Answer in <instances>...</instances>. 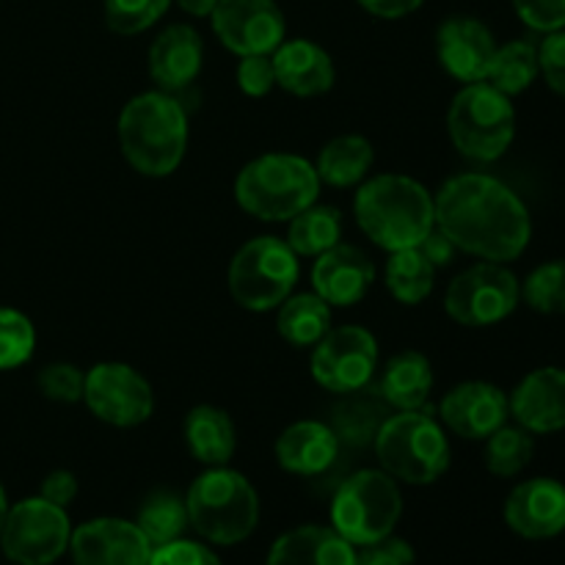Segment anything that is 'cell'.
<instances>
[{
  "label": "cell",
  "instance_id": "45",
  "mask_svg": "<svg viewBox=\"0 0 565 565\" xmlns=\"http://www.w3.org/2000/svg\"><path fill=\"white\" fill-rule=\"evenodd\" d=\"M417 248L425 254V257L430 259V263H434V268L450 265V259L456 257V252H458V248L452 246L450 237H447L441 230H436V226H434V232H430V235L425 237V241L419 243Z\"/></svg>",
  "mask_w": 565,
  "mask_h": 565
},
{
  "label": "cell",
  "instance_id": "8",
  "mask_svg": "<svg viewBox=\"0 0 565 565\" xmlns=\"http://www.w3.org/2000/svg\"><path fill=\"white\" fill-rule=\"evenodd\" d=\"M298 274V254L287 241L276 235L252 237L237 248L230 263L226 285L237 307L248 312H270L279 309L287 296H292Z\"/></svg>",
  "mask_w": 565,
  "mask_h": 565
},
{
  "label": "cell",
  "instance_id": "25",
  "mask_svg": "<svg viewBox=\"0 0 565 565\" xmlns=\"http://www.w3.org/2000/svg\"><path fill=\"white\" fill-rule=\"evenodd\" d=\"M185 445L204 467H226L237 447L235 423L218 406L191 408L185 417Z\"/></svg>",
  "mask_w": 565,
  "mask_h": 565
},
{
  "label": "cell",
  "instance_id": "31",
  "mask_svg": "<svg viewBox=\"0 0 565 565\" xmlns=\"http://www.w3.org/2000/svg\"><path fill=\"white\" fill-rule=\"evenodd\" d=\"M342 237V213L331 204H312L290 221L287 246L298 257H318L337 246Z\"/></svg>",
  "mask_w": 565,
  "mask_h": 565
},
{
  "label": "cell",
  "instance_id": "35",
  "mask_svg": "<svg viewBox=\"0 0 565 565\" xmlns=\"http://www.w3.org/2000/svg\"><path fill=\"white\" fill-rule=\"evenodd\" d=\"M36 351V329L20 309L0 307V373L31 362Z\"/></svg>",
  "mask_w": 565,
  "mask_h": 565
},
{
  "label": "cell",
  "instance_id": "15",
  "mask_svg": "<svg viewBox=\"0 0 565 565\" xmlns=\"http://www.w3.org/2000/svg\"><path fill=\"white\" fill-rule=\"evenodd\" d=\"M70 552L75 565H149L152 557L138 524L116 516L92 519L72 530Z\"/></svg>",
  "mask_w": 565,
  "mask_h": 565
},
{
  "label": "cell",
  "instance_id": "32",
  "mask_svg": "<svg viewBox=\"0 0 565 565\" xmlns=\"http://www.w3.org/2000/svg\"><path fill=\"white\" fill-rule=\"evenodd\" d=\"M136 524L152 550L154 546L169 544V541L182 539L185 530L191 527L185 500L171 494V491H154V494H149L147 500H143L141 511H138Z\"/></svg>",
  "mask_w": 565,
  "mask_h": 565
},
{
  "label": "cell",
  "instance_id": "5",
  "mask_svg": "<svg viewBox=\"0 0 565 565\" xmlns=\"http://www.w3.org/2000/svg\"><path fill=\"white\" fill-rule=\"evenodd\" d=\"M188 522L207 544L235 546L259 524V497L246 475L210 467L185 494Z\"/></svg>",
  "mask_w": 565,
  "mask_h": 565
},
{
  "label": "cell",
  "instance_id": "30",
  "mask_svg": "<svg viewBox=\"0 0 565 565\" xmlns=\"http://www.w3.org/2000/svg\"><path fill=\"white\" fill-rule=\"evenodd\" d=\"M539 75V44L533 39H513L497 47L486 83L500 88L508 97H516L527 92Z\"/></svg>",
  "mask_w": 565,
  "mask_h": 565
},
{
  "label": "cell",
  "instance_id": "28",
  "mask_svg": "<svg viewBox=\"0 0 565 565\" xmlns=\"http://www.w3.org/2000/svg\"><path fill=\"white\" fill-rule=\"evenodd\" d=\"M331 329V307L318 292H298L279 303L276 331L292 348H315Z\"/></svg>",
  "mask_w": 565,
  "mask_h": 565
},
{
  "label": "cell",
  "instance_id": "22",
  "mask_svg": "<svg viewBox=\"0 0 565 565\" xmlns=\"http://www.w3.org/2000/svg\"><path fill=\"white\" fill-rule=\"evenodd\" d=\"M276 70V86L296 97H318L326 94L337 81L331 55L309 39H290L270 53Z\"/></svg>",
  "mask_w": 565,
  "mask_h": 565
},
{
  "label": "cell",
  "instance_id": "14",
  "mask_svg": "<svg viewBox=\"0 0 565 565\" xmlns=\"http://www.w3.org/2000/svg\"><path fill=\"white\" fill-rule=\"evenodd\" d=\"M215 36L235 55H270L285 42L287 22L276 0H218L210 14Z\"/></svg>",
  "mask_w": 565,
  "mask_h": 565
},
{
  "label": "cell",
  "instance_id": "7",
  "mask_svg": "<svg viewBox=\"0 0 565 565\" xmlns=\"http://www.w3.org/2000/svg\"><path fill=\"white\" fill-rule=\"evenodd\" d=\"M447 132L463 158L494 163L516 138V108L491 83H467L447 110Z\"/></svg>",
  "mask_w": 565,
  "mask_h": 565
},
{
  "label": "cell",
  "instance_id": "10",
  "mask_svg": "<svg viewBox=\"0 0 565 565\" xmlns=\"http://www.w3.org/2000/svg\"><path fill=\"white\" fill-rule=\"evenodd\" d=\"M522 303V281L505 263H483L461 270L450 281L445 296V309L458 326L467 329H489L502 323Z\"/></svg>",
  "mask_w": 565,
  "mask_h": 565
},
{
  "label": "cell",
  "instance_id": "46",
  "mask_svg": "<svg viewBox=\"0 0 565 565\" xmlns=\"http://www.w3.org/2000/svg\"><path fill=\"white\" fill-rule=\"evenodd\" d=\"M215 3H218V0H177V6L191 17H210Z\"/></svg>",
  "mask_w": 565,
  "mask_h": 565
},
{
  "label": "cell",
  "instance_id": "37",
  "mask_svg": "<svg viewBox=\"0 0 565 565\" xmlns=\"http://www.w3.org/2000/svg\"><path fill=\"white\" fill-rule=\"evenodd\" d=\"M39 392L55 403H81L86 373L70 362H53L39 370Z\"/></svg>",
  "mask_w": 565,
  "mask_h": 565
},
{
  "label": "cell",
  "instance_id": "26",
  "mask_svg": "<svg viewBox=\"0 0 565 565\" xmlns=\"http://www.w3.org/2000/svg\"><path fill=\"white\" fill-rule=\"evenodd\" d=\"M434 390V367L419 351H403L392 356L381 379V395L397 412H417L428 403Z\"/></svg>",
  "mask_w": 565,
  "mask_h": 565
},
{
  "label": "cell",
  "instance_id": "19",
  "mask_svg": "<svg viewBox=\"0 0 565 565\" xmlns=\"http://www.w3.org/2000/svg\"><path fill=\"white\" fill-rule=\"evenodd\" d=\"M508 408L516 425L533 436L565 430V370L539 367L524 375L508 395Z\"/></svg>",
  "mask_w": 565,
  "mask_h": 565
},
{
  "label": "cell",
  "instance_id": "34",
  "mask_svg": "<svg viewBox=\"0 0 565 565\" xmlns=\"http://www.w3.org/2000/svg\"><path fill=\"white\" fill-rule=\"evenodd\" d=\"M522 301L533 312L565 315V259H550L522 281Z\"/></svg>",
  "mask_w": 565,
  "mask_h": 565
},
{
  "label": "cell",
  "instance_id": "9",
  "mask_svg": "<svg viewBox=\"0 0 565 565\" xmlns=\"http://www.w3.org/2000/svg\"><path fill=\"white\" fill-rule=\"evenodd\" d=\"M401 513L403 497L397 480L384 469H362L334 494L331 527L359 550L395 533Z\"/></svg>",
  "mask_w": 565,
  "mask_h": 565
},
{
  "label": "cell",
  "instance_id": "40",
  "mask_svg": "<svg viewBox=\"0 0 565 565\" xmlns=\"http://www.w3.org/2000/svg\"><path fill=\"white\" fill-rule=\"evenodd\" d=\"M513 9L535 33H555L565 28V0H513Z\"/></svg>",
  "mask_w": 565,
  "mask_h": 565
},
{
  "label": "cell",
  "instance_id": "23",
  "mask_svg": "<svg viewBox=\"0 0 565 565\" xmlns=\"http://www.w3.org/2000/svg\"><path fill=\"white\" fill-rule=\"evenodd\" d=\"M276 461L285 472L315 478L323 475L340 456V436L334 428L318 419H301L281 430L276 439Z\"/></svg>",
  "mask_w": 565,
  "mask_h": 565
},
{
  "label": "cell",
  "instance_id": "11",
  "mask_svg": "<svg viewBox=\"0 0 565 565\" xmlns=\"http://www.w3.org/2000/svg\"><path fill=\"white\" fill-rule=\"evenodd\" d=\"M72 524L66 508L44 497H28L6 513L0 550L17 565H53L70 550Z\"/></svg>",
  "mask_w": 565,
  "mask_h": 565
},
{
  "label": "cell",
  "instance_id": "39",
  "mask_svg": "<svg viewBox=\"0 0 565 565\" xmlns=\"http://www.w3.org/2000/svg\"><path fill=\"white\" fill-rule=\"evenodd\" d=\"M539 72L546 86L565 99V28L544 33V39L539 42Z\"/></svg>",
  "mask_w": 565,
  "mask_h": 565
},
{
  "label": "cell",
  "instance_id": "6",
  "mask_svg": "<svg viewBox=\"0 0 565 565\" xmlns=\"http://www.w3.org/2000/svg\"><path fill=\"white\" fill-rule=\"evenodd\" d=\"M375 458L397 483L430 486L450 469V441L445 428L425 412H401L375 430Z\"/></svg>",
  "mask_w": 565,
  "mask_h": 565
},
{
  "label": "cell",
  "instance_id": "4",
  "mask_svg": "<svg viewBox=\"0 0 565 565\" xmlns=\"http://www.w3.org/2000/svg\"><path fill=\"white\" fill-rule=\"evenodd\" d=\"M315 163L301 154L268 152L243 166L235 180V199L248 215L270 224L292 221L312 207L320 193Z\"/></svg>",
  "mask_w": 565,
  "mask_h": 565
},
{
  "label": "cell",
  "instance_id": "29",
  "mask_svg": "<svg viewBox=\"0 0 565 565\" xmlns=\"http://www.w3.org/2000/svg\"><path fill=\"white\" fill-rule=\"evenodd\" d=\"M436 268L419 248L392 252L386 263V290L403 307H417L434 292Z\"/></svg>",
  "mask_w": 565,
  "mask_h": 565
},
{
  "label": "cell",
  "instance_id": "41",
  "mask_svg": "<svg viewBox=\"0 0 565 565\" xmlns=\"http://www.w3.org/2000/svg\"><path fill=\"white\" fill-rule=\"evenodd\" d=\"M237 86L246 97H265L276 86V70L270 55H243L237 64Z\"/></svg>",
  "mask_w": 565,
  "mask_h": 565
},
{
  "label": "cell",
  "instance_id": "2",
  "mask_svg": "<svg viewBox=\"0 0 565 565\" xmlns=\"http://www.w3.org/2000/svg\"><path fill=\"white\" fill-rule=\"evenodd\" d=\"M353 215L384 252L417 248L436 226L434 193L406 174L370 177L353 199Z\"/></svg>",
  "mask_w": 565,
  "mask_h": 565
},
{
  "label": "cell",
  "instance_id": "36",
  "mask_svg": "<svg viewBox=\"0 0 565 565\" xmlns=\"http://www.w3.org/2000/svg\"><path fill=\"white\" fill-rule=\"evenodd\" d=\"M171 0H105V25L119 36H136L169 11Z\"/></svg>",
  "mask_w": 565,
  "mask_h": 565
},
{
  "label": "cell",
  "instance_id": "44",
  "mask_svg": "<svg viewBox=\"0 0 565 565\" xmlns=\"http://www.w3.org/2000/svg\"><path fill=\"white\" fill-rule=\"evenodd\" d=\"M423 3L425 0H359V6L379 20H401V17L417 11Z\"/></svg>",
  "mask_w": 565,
  "mask_h": 565
},
{
  "label": "cell",
  "instance_id": "33",
  "mask_svg": "<svg viewBox=\"0 0 565 565\" xmlns=\"http://www.w3.org/2000/svg\"><path fill=\"white\" fill-rule=\"evenodd\" d=\"M535 456V439L522 425H502L486 439L483 463L497 478H516Z\"/></svg>",
  "mask_w": 565,
  "mask_h": 565
},
{
  "label": "cell",
  "instance_id": "12",
  "mask_svg": "<svg viewBox=\"0 0 565 565\" xmlns=\"http://www.w3.org/2000/svg\"><path fill=\"white\" fill-rule=\"evenodd\" d=\"M83 403L99 423L136 428L152 417L154 392L152 384L130 364L99 362L86 373Z\"/></svg>",
  "mask_w": 565,
  "mask_h": 565
},
{
  "label": "cell",
  "instance_id": "17",
  "mask_svg": "<svg viewBox=\"0 0 565 565\" xmlns=\"http://www.w3.org/2000/svg\"><path fill=\"white\" fill-rule=\"evenodd\" d=\"M505 524L527 541H550L565 533V486L555 478H530L505 500Z\"/></svg>",
  "mask_w": 565,
  "mask_h": 565
},
{
  "label": "cell",
  "instance_id": "18",
  "mask_svg": "<svg viewBox=\"0 0 565 565\" xmlns=\"http://www.w3.org/2000/svg\"><path fill=\"white\" fill-rule=\"evenodd\" d=\"M497 47L494 33L475 17H447L436 31V55L447 75L461 83L486 81Z\"/></svg>",
  "mask_w": 565,
  "mask_h": 565
},
{
  "label": "cell",
  "instance_id": "21",
  "mask_svg": "<svg viewBox=\"0 0 565 565\" xmlns=\"http://www.w3.org/2000/svg\"><path fill=\"white\" fill-rule=\"evenodd\" d=\"M149 75L160 92H180L202 72L204 42L196 28L177 22L160 31L149 47Z\"/></svg>",
  "mask_w": 565,
  "mask_h": 565
},
{
  "label": "cell",
  "instance_id": "38",
  "mask_svg": "<svg viewBox=\"0 0 565 565\" xmlns=\"http://www.w3.org/2000/svg\"><path fill=\"white\" fill-rule=\"evenodd\" d=\"M149 565H224L221 557L202 541L177 539L163 546H154Z\"/></svg>",
  "mask_w": 565,
  "mask_h": 565
},
{
  "label": "cell",
  "instance_id": "3",
  "mask_svg": "<svg viewBox=\"0 0 565 565\" xmlns=\"http://www.w3.org/2000/svg\"><path fill=\"white\" fill-rule=\"evenodd\" d=\"M119 147L141 177H169L188 149V116L169 92H143L119 114Z\"/></svg>",
  "mask_w": 565,
  "mask_h": 565
},
{
  "label": "cell",
  "instance_id": "27",
  "mask_svg": "<svg viewBox=\"0 0 565 565\" xmlns=\"http://www.w3.org/2000/svg\"><path fill=\"white\" fill-rule=\"evenodd\" d=\"M375 160L373 143L364 136H337L320 149L315 160L320 182L331 188H351L370 174Z\"/></svg>",
  "mask_w": 565,
  "mask_h": 565
},
{
  "label": "cell",
  "instance_id": "16",
  "mask_svg": "<svg viewBox=\"0 0 565 565\" xmlns=\"http://www.w3.org/2000/svg\"><path fill=\"white\" fill-rule=\"evenodd\" d=\"M439 417L461 439L486 441L508 423L511 408L500 386L489 381H463L441 397Z\"/></svg>",
  "mask_w": 565,
  "mask_h": 565
},
{
  "label": "cell",
  "instance_id": "13",
  "mask_svg": "<svg viewBox=\"0 0 565 565\" xmlns=\"http://www.w3.org/2000/svg\"><path fill=\"white\" fill-rule=\"evenodd\" d=\"M312 379L334 395L364 390L379 367V340L362 326H340L312 348Z\"/></svg>",
  "mask_w": 565,
  "mask_h": 565
},
{
  "label": "cell",
  "instance_id": "47",
  "mask_svg": "<svg viewBox=\"0 0 565 565\" xmlns=\"http://www.w3.org/2000/svg\"><path fill=\"white\" fill-rule=\"evenodd\" d=\"M9 500H6V489L0 486V533H3V524H6V513H9Z\"/></svg>",
  "mask_w": 565,
  "mask_h": 565
},
{
  "label": "cell",
  "instance_id": "20",
  "mask_svg": "<svg viewBox=\"0 0 565 565\" xmlns=\"http://www.w3.org/2000/svg\"><path fill=\"white\" fill-rule=\"evenodd\" d=\"M375 281L367 254L351 243H337L318 254L312 265V287L329 307H356Z\"/></svg>",
  "mask_w": 565,
  "mask_h": 565
},
{
  "label": "cell",
  "instance_id": "43",
  "mask_svg": "<svg viewBox=\"0 0 565 565\" xmlns=\"http://www.w3.org/2000/svg\"><path fill=\"white\" fill-rule=\"evenodd\" d=\"M39 497H44V500L53 502V505L58 508L72 505V500L77 497V478L72 472H66V469H55V472H50L47 478L42 480Z\"/></svg>",
  "mask_w": 565,
  "mask_h": 565
},
{
  "label": "cell",
  "instance_id": "1",
  "mask_svg": "<svg viewBox=\"0 0 565 565\" xmlns=\"http://www.w3.org/2000/svg\"><path fill=\"white\" fill-rule=\"evenodd\" d=\"M436 230L445 232L458 252L489 263H513L533 237L527 204L513 188L491 174H456L434 199Z\"/></svg>",
  "mask_w": 565,
  "mask_h": 565
},
{
  "label": "cell",
  "instance_id": "42",
  "mask_svg": "<svg viewBox=\"0 0 565 565\" xmlns=\"http://www.w3.org/2000/svg\"><path fill=\"white\" fill-rule=\"evenodd\" d=\"M414 561H417L414 546L395 535H386L375 544L356 550V565H414Z\"/></svg>",
  "mask_w": 565,
  "mask_h": 565
},
{
  "label": "cell",
  "instance_id": "24",
  "mask_svg": "<svg viewBox=\"0 0 565 565\" xmlns=\"http://www.w3.org/2000/svg\"><path fill=\"white\" fill-rule=\"evenodd\" d=\"M268 565H356V546L334 527L303 524L274 541Z\"/></svg>",
  "mask_w": 565,
  "mask_h": 565
}]
</instances>
